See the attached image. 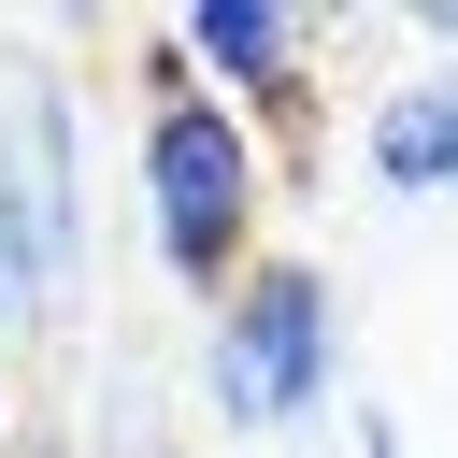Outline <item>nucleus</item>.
Masks as SVG:
<instances>
[{"mask_svg": "<svg viewBox=\"0 0 458 458\" xmlns=\"http://www.w3.org/2000/svg\"><path fill=\"white\" fill-rule=\"evenodd\" d=\"M129 57H143V129H129L143 243H157V272H172L186 301H229L243 258H258V229H272V186H286V172L258 157V129H243L229 100H200V72L172 57V29H143Z\"/></svg>", "mask_w": 458, "mask_h": 458, "instance_id": "obj_1", "label": "nucleus"}, {"mask_svg": "<svg viewBox=\"0 0 458 458\" xmlns=\"http://www.w3.org/2000/svg\"><path fill=\"white\" fill-rule=\"evenodd\" d=\"M329 386H344L329 272L258 243V258H243V286H229V301H215V329H200V401H215L229 429H301Z\"/></svg>", "mask_w": 458, "mask_h": 458, "instance_id": "obj_2", "label": "nucleus"}, {"mask_svg": "<svg viewBox=\"0 0 458 458\" xmlns=\"http://www.w3.org/2000/svg\"><path fill=\"white\" fill-rule=\"evenodd\" d=\"M172 57L200 72V100H229L258 129L272 172L315 157L329 129V14H286V0H186L172 14Z\"/></svg>", "mask_w": 458, "mask_h": 458, "instance_id": "obj_3", "label": "nucleus"}, {"mask_svg": "<svg viewBox=\"0 0 458 458\" xmlns=\"http://www.w3.org/2000/svg\"><path fill=\"white\" fill-rule=\"evenodd\" d=\"M358 157L386 200H458V72H401L358 114Z\"/></svg>", "mask_w": 458, "mask_h": 458, "instance_id": "obj_4", "label": "nucleus"}, {"mask_svg": "<svg viewBox=\"0 0 458 458\" xmlns=\"http://www.w3.org/2000/svg\"><path fill=\"white\" fill-rule=\"evenodd\" d=\"M100 458H186V444H157V415H143V401H129V415H114V429H100Z\"/></svg>", "mask_w": 458, "mask_h": 458, "instance_id": "obj_5", "label": "nucleus"}, {"mask_svg": "<svg viewBox=\"0 0 458 458\" xmlns=\"http://www.w3.org/2000/svg\"><path fill=\"white\" fill-rule=\"evenodd\" d=\"M0 329H29V286H14V258H0Z\"/></svg>", "mask_w": 458, "mask_h": 458, "instance_id": "obj_6", "label": "nucleus"}, {"mask_svg": "<svg viewBox=\"0 0 458 458\" xmlns=\"http://www.w3.org/2000/svg\"><path fill=\"white\" fill-rule=\"evenodd\" d=\"M0 429H14V386H0Z\"/></svg>", "mask_w": 458, "mask_h": 458, "instance_id": "obj_7", "label": "nucleus"}]
</instances>
